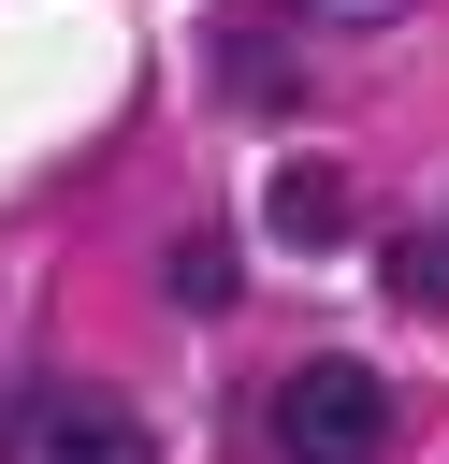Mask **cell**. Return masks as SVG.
Masks as SVG:
<instances>
[{
	"label": "cell",
	"mask_w": 449,
	"mask_h": 464,
	"mask_svg": "<svg viewBox=\"0 0 449 464\" xmlns=\"http://www.w3.org/2000/svg\"><path fill=\"white\" fill-rule=\"evenodd\" d=\"M304 14H319V29H391L406 0H304Z\"/></svg>",
	"instance_id": "obj_7"
},
{
	"label": "cell",
	"mask_w": 449,
	"mask_h": 464,
	"mask_svg": "<svg viewBox=\"0 0 449 464\" xmlns=\"http://www.w3.org/2000/svg\"><path fill=\"white\" fill-rule=\"evenodd\" d=\"M0 464H159V450H145V420H130L116 392H87V377H43V392L0 420Z\"/></svg>",
	"instance_id": "obj_2"
},
{
	"label": "cell",
	"mask_w": 449,
	"mask_h": 464,
	"mask_svg": "<svg viewBox=\"0 0 449 464\" xmlns=\"http://www.w3.org/2000/svg\"><path fill=\"white\" fill-rule=\"evenodd\" d=\"M348 218H362V188H348V160H275V188H261V232L275 246H348Z\"/></svg>",
	"instance_id": "obj_3"
},
{
	"label": "cell",
	"mask_w": 449,
	"mask_h": 464,
	"mask_svg": "<svg viewBox=\"0 0 449 464\" xmlns=\"http://www.w3.org/2000/svg\"><path fill=\"white\" fill-rule=\"evenodd\" d=\"M217 87H232V102H246V116H275V102H290V72H275V58H261V44H246V29H232V44H217Z\"/></svg>",
	"instance_id": "obj_5"
},
{
	"label": "cell",
	"mask_w": 449,
	"mask_h": 464,
	"mask_svg": "<svg viewBox=\"0 0 449 464\" xmlns=\"http://www.w3.org/2000/svg\"><path fill=\"white\" fill-rule=\"evenodd\" d=\"M377 290L391 304H449V232H391L377 246Z\"/></svg>",
	"instance_id": "obj_4"
},
{
	"label": "cell",
	"mask_w": 449,
	"mask_h": 464,
	"mask_svg": "<svg viewBox=\"0 0 449 464\" xmlns=\"http://www.w3.org/2000/svg\"><path fill=\"white\" fill-rule=\"evenodd\" d=\"M174 304H232V246H217V232L174 246Z\"/></svg>",
	"instance_id": "obj_6"
},
{
	"label": "cell",
	"mask_w": 449,
	"mask_h": 464,
	"mask_svg": "<svg viewBox=\"0 0 449 464\" xmlns=\"http://www.w3.org/2000/svg\"><path fill=\"white\" fill-rule=\"evenodd\" d=\"M275 450H290V464H377V450H391L377 362H290V377H275Z\"/></svg>",
	"instance_id": "obj_1"
}]
</instances>
